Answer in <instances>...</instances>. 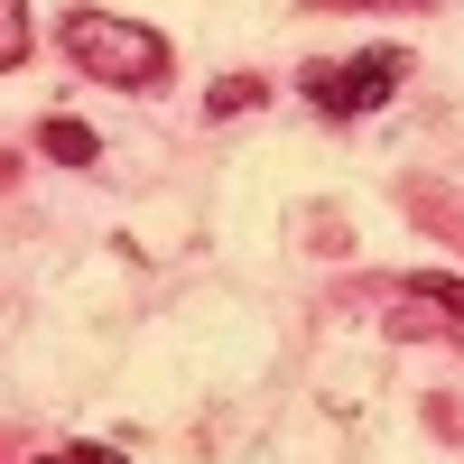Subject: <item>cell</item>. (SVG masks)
<instances>
[{"instance_id": "5", "label": "cell", "mask_w": 464, "mask_h": 464, "mask_svg": "<svg viewBox=\"0 0 464 464\" xmlns=\"http://www.w3.org/2000/svg\"><path fill=\"white\" fill-rule=\"evenodd\" d=\"M260 93H269V84H260V74H223V84L205 93V111H214V121H232V111H251Z\"/></svg>"}, {"instance_id": "6", "label": "cell", "mask_w": 464, "mask_h": 464, "mask_svg": "<svg viewBox=\"0 0 464 464\" xmlns=\"http://www.w3.org/2000/svg\"><path fill=\"white\" fill-rule=\"evenodd\" d=\"M28 56V0H0V74Z\"/></svg>"}, {"instance_id": "1", "label": "cell", "mask_w": 464, "mask_h": 464, "mask_svg": "<svg viewBox=\"0 0 464 464\" xmlns=\"http://www.w3.org/2000/svg\"><path fill=\"white\" fill-rule=\"evenodd\" d=\"M65 56L93 74V84H168V37L149 19H111V10H65Z\"/></svg>"}, {"instance_id": "7", "label": "cell", "mask_w": 464, "mask_h": 464, "mask_svg": "<svg viewBox=\"0 0 464 464\" xmlns=\"http://www.w3.org/2000/svg\"><path fill=\"white\" fill-rule=\"evenodd\" d=\"M47 464H130V455H111V446H65V455H47Z\"/></svg>"}, {"instance_id": "3", "label": "cell", "mask_w": 464, "mask_h": 464, "mask_svg": "<svg viewBox=\"0 0 464 464\" xmlns=\"http://www.w3.org/2000/svg\"><path fill=\"white\" fill-rule=\"evenodd\" d=\"M37 149H47L56 168H93V159H102V140H93L84 121H47V130H37Z\"/></svg>"}, {"instance_id": "2", "label": "cell", "mask_w": 464, "mask_h": 464, "mask_svg": "<svg viewBox=\"0 0 464 464\" xmlns=\"http://www.w3.org/2000/svg\"><path fill=\"white\" fill-rule=\"evenodd\" d=\"M400 74H409V56L400 47H372V56H353V65H334V56H316L297 74V93L325 111V121H353V111H381L400 93Z\"/></svg>"}, {"instance_id": "4", "label": "cell", "mask_w": 464, "mask_h": 464, "mask_svg": "<svg viewBox=\"0 0 464 464\" xmlns=\"http://www.w3.org/2000/svg\"><path fill=\"white\" fill-rule=\"evenodd\" d=\"M409 297H418V306H437V316H455V325H464V279H446V269H418V279H409Z\"/></svg>"}]
</instances>
